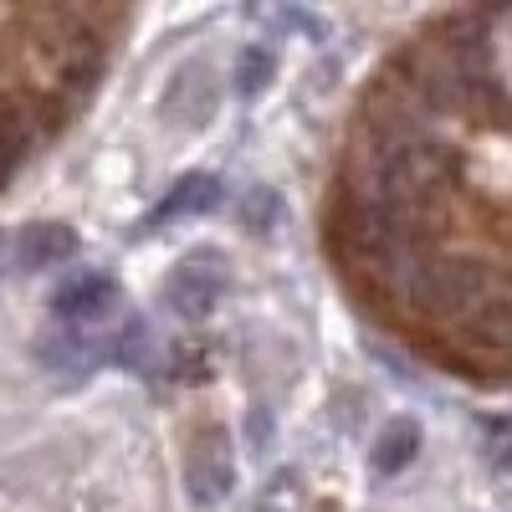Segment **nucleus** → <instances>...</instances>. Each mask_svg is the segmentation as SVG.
<instances>
[{"label": "nucleus", "mask_w": 512, "mask_h": 512, "mask_svg": "<svg viewBox=\"0 0 512 512\" xmlns=\"http://www.w3.org/2000/svg\"><path fill=\"white\" fill-rule=\"evenodd\" d=\"M128 26L113 6H0V190L88 108Z\"/></svg>", "instance_id": "nucleus-2"}, {"label": "nucleus", "mask_w": 512, "mask_h": 512, "mask_svg": "<svg viewBox=\"0 0 512 512\" xmlns=\"http://www.w3.org/2000/svg\"><path fill=\"white\" fill-rule=\"evenodd\" d=\"M231 82H236V98H262L272 82H277V52L272 47H262V41H251V47H241L236 52V62H231Z\"/></svg>", "instance_id": "nucleus-11"}, {"label": "nucleus", "mask_w": 512, "mask_h": 512, "mask_svg": "<svg viewBox=\"0 0 512 512\" xmlns=\"http://www.w3.org/2000/svg\"><path fill=\"white\" fill-rule=\"evenodd\" d=\"M185 487H190V502H200V507L226 502V492L236 487V461H231V451H226V436H221V431H205V436L190 446V461H185Z\"/></svg>", "instance_id": "nucleus-5"}, {"label": "nucleus", "mask_w": 512, "mask_h": 512, "mask_svg": "<svg viewBox=\"0 0 512 512\" xmlns=\"http://www.w3.org/2000/svg\"><path fill=\"white\" fill-rule=\"evenodd\" d=\"M77 231L62 226V221H31L16 231V272H52V267H67L77 256Z\"/></svg>", "instance_id": "nucleus-6"}, {"label": "nucleus", "mask_w": 512, "mask_h": 512, "mask_svg": "<svg viewBox=\"0 0 512 512\" xmlns=\"http://www.w3.org/2000/svg\"><path fill=\"white\" fill-rule=\"evenodd\" d=\"M354 313L472 390H512V6L420 16L349 103L318 210Z\"/></svg>", "instance_id": "nucleus-1"}, {"label": "nucleus", "mask_w": 512, "mask_h": 512, "mask_svg": "<svg viewBox=\"0 0 512 512\" xmlns=\"http://www.w3.org/2000/svg\"><path fill=\"white\" fill-rule=\"evenodd\" d=\"M16 272V231H0V282Z\"/></svg>", "instance_id": "nucleus-15"}, {"label": "nucleus", "mask_w": 512, "mask_h": 512, "mask_svg": "<svg viewBox=\"0 0 512 512\" xmlns=\"http://www.w3.org/2000/svg\"><path fill=\"white\" fill-rule=\"evenodd\" d=\"M236 216H241V226H246V231L262 236L267 226H277V216H282V200H277L272 190H251V195L236 205Z\"/></svg>", "instance_id": "nucleus-13"}, {"label": "nucleus", "mask_w": 512, "mask_h": 512, "mask_svg": "<svg viewBox=\"0 0 512 512\" xmlns=\"http://www.w3.org/2000/svg\"><path fill=\"white\" fill-rule=\"evenodd\" d=\"M113 308H118V282L103 277V272H77V277H67V282L52 292V318H57V328L88 333L93 323L113 318Z\"/></svg>", "instance_id": "nucleus-4"}, {"label": "nucleus", "mask_w": 512, "mask_h": 512, "mask_svg": "<svg viewBox=\"0 0 512 512\" xmlns=\"http://www.w3.org/2000/svg\"><path fill=\"white\" fill-rule=\"evenodd\" d=\"M256 512H303V482H297V472H277L262 492V507Z\"/></svg>", "instance_id": "nucleus-14"}, {"label": "nucleus", "mask_w": 512, "mask_h": 512, "mask_svg": "<svg viewBox=\"0 0 512 512\" xmlns=\"http://www.w3.org/2000/svg\"><path fill=\"white\" fill-rule=\"evenodd\" d=\"M221 180L210 175V169H195V175H185L175 190H169L159 200V210L149 216V226H169V221H185V216H210V210L221 205Z\"/></svg>", "instance_id": "nucleus-8"}, {"label": "nucleus", "mask_w": 512, "mask_h": 512, "mask_svg": "<svg viewBox=\"0 0 512 512\" xmlns=\"http://www.w3.org/2000/svg\"><path fill=\"white\" fill-rule=\"evenodd\" d=\"M415 456H420V425H415L410 415H400V420H390V425L374 436V446H369V472H374V477H400Z\"/></svg>", "instance_id": "nucleus-9"}, {"label": "nucleus", "mask_w": 512, "mask_h": 512, "mask_svg": "<svg viewBox=\"0 0 512 512\" xmlns=\"http://www.w3.org/2000/svg\"><path fill=\"white\" fill-rule=\"evenodd\" d=\"M103 359H108L113 369L144 374V369L154 364V328H149V318H144V313H128V318L103 338Z\"/></svg>", "instance_id": "nucleus-10"}, {"label": "nucleus", "mask_w": 512, "mask_h": 512, "mask_svg": "<svg viewBox=\"0 0 512 512\" xmlns=\"http://www.w3.org/2000/svg\"><path fill=\"white\" fill-rule=\"evenodd\" d=\"M36 359H41V369H52L62 379H88L103 364V344H93L77 328H52L47 338H36Z\"/></svg>", "instance_id": "nucleus-7"}, {"label": "nucleus", "mask_w": 512, "mask_h": 512, "mask_svg": "<svg viewBox=\"0 0 512 512\" xmlns=\"http://www.w3.org/2000/svg\"><path fill=\"white\" fill-rule=\"evenodd\" d=\"M272 31H303L308 41H328V21L308 6H272V11H256Z\"/></svg>", "instance_id": "nucleus-12"}, {"label": "nucleus", "mask_w": 512, "mask_h": 512, "mask_svg": "<svg viewBox=\"0 0 512 512\" xmlns=\"http://www.w3.org/2000/svg\"><path fill=\"white\" fill-rule=\"evenodd\" d=\"M231 287V267L216 246H195L164 272V308L180 323H205Z\"/></svg>", "instance_id": "nucleus-3"}]
</instances>
